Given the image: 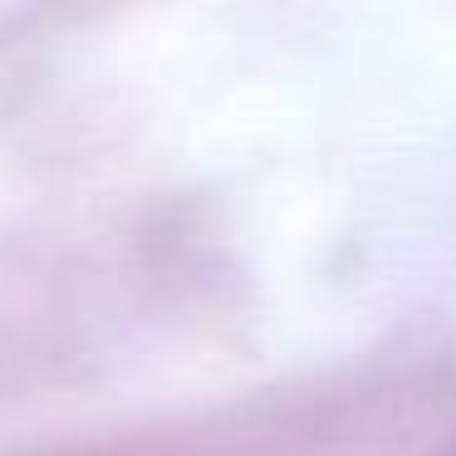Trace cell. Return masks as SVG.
Returning a JSON list of instances; mask_svg holds the SVG:
<instances>
[{
	"label": "cell",
	"mask_w": 456,
	"mask_h": 456,
	"mask_svg": "<svg viewBox=\"0 0 456 456\" xmlns=\"http://www.w3.org/2000/svg\"><path fill=\"white\" fill-rule=\"evenodd\" d=\"M446 456H456V446H452V452H446Z\"/></svg>",
	"instance_id": "6da1fadb"
}]
</instances>
